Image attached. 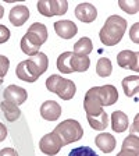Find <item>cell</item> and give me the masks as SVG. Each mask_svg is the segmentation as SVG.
<instances>
[{
    "mask_svg": "<svg viewBox=\"0 0 139 156\" xmlns=\"http://www.w3.org/2000/svg\"><path fill=\"white\" fill-rule=\"evenodd\" d=\"M113 71V66H111L110 58L107 57H100L97 60V64H96V74L102 78H106L111 74Z\"/></svg>",
    "mask_w": 139,
    "mask_h": 156,
    "instance_id": "cell-23",
    "label": "cell"
},
{
    "mask_svg": "<svg viewBox=\"0 0 139 156\" xmlns=\"http://www.w3.org/2000/svg\"><path fill=\"white\" fill-rule=\"evenodd\" d=\"M86 117H88V123L93 130L103 131L109 126V116H107V113L104 110L99 116H86Z\"/></svg>",
    "mask_w": 139,
    "mask_h": 156,
    "instance_id": "cell-20",
    "label": "cell"
},
{
    "mask_svg": "<svg viewBox=\"0 0 139 156\" xmlns=\"http://www.w3.org/2000/svg\"><path fill=\"white\" fill-rule=\"evenodd\" d=\"M3 81H4V80H3V78H0V85H2V84H3Z\"/></svg>",
    "mask_w": 139,
    "mask_h": 156,
    "instance_id": "cell-37",
    "label": "cell"
},
{
    "mask_svg": "<svg viewBox=\"0 0 139 156\" xmlns=\"http://www.w3.org/2000/svg\"><path fill=\"white\" fill-rule=\"evenodd\" d=\"M95 144H96V146L103 153H110V152H113L114 148H116L117 141H116V138H114V135H111V134L102 133V134H99V135H96Z\"/></svg>",
    "mask_w": 139,
    "mask_h": 156,
    "instance_id": "cell-16",
    "label": "cell"
},
{
    "mask_svg": "<svg viewBox=\"0 0 139 156\" xmlns=\"http://www.w3.org/2000/svg\"><path fill=\"white\" fill-rule=\"evenodd\" d=\"M68 156H99L91 146H78V148H74L71 152L68 153Z\"/></svg>",
    "mask_w": 139,
    "mask_h": 156,
    "instance_id": "cell-27",
    "label": "cell"
},
{
    "mask_svg": "<svg viewBox=\"0 0 139 156\" xmlns=\"http://www.w3.org/2000/svg\"><path fill=\"white\" fill-rule=\"evenodd\" d=\"M84 109H85V112H86V116H99V114L103 112V106H102L99 99H97L93 88H91V89L86 92V95H85Z\"/></svg>",
    "mask_w": 139,
    "mask_h": 156,
    "instance_id": "cell-11",
    "label": "cell"
},
{
    "mask_svg": "<svg viewBox=\"0 0 139 156\" xmlns=\"http://www.w3.org/2000/svg\"><path fill=\"white\" fill-rule=\"evenodd\" d=\"M111 128L116 133H124L128 128V117L124 112L116 110L111 113Z\"/></svg>",
    "mask_w": 139,
    "mask_h": 156,
    "instance_id": "cell-18",
    "label": "cell"
},
{
    "mask_svg": "<svg viewBox=\"0 0 139 156\" xmlns=\"http://www.w3.org/2000/svg\"><path fill=\"white\" fill-rule=\"evenodd\" d=\"M54 31L60 38L63 39H71L77 35L78 27L70 20H60L54 23Z\"/></svg>",
    "mask_w": 139,
    "mask_h": 156,
    "instance_id": "cell-13",
    "label": "cell"
},
{
    "mask_svg": "<svg viewBox=\"0 0 139 156\" xmlns=\"http://www.w3.org/2000/svg\"><path fill=\"white\" fill-rule=\"evenodd\" d=\"M3 16H4V9H3V6L0 4V18H3Z\"/></svg>",
    "mask_w": 139,
    "mask_h": 156,
    "instance_id": "cell-36",
    "label": "cell"
},
{
    "mask_svg": "<svg viewBox=\"0 0 139 156\" xmlns=\"http://www.w3.org/2000/svg\"><path fill=\"white\" fill-rule=\"evenodd\" d=\"M38 11L45 17L53 16H63L68 10V2L63 0H45V2H38Z\"/></svg>",
    "mask_w": 139,
    "mask_h": 156,
    "instance_id": "cell-5",
    "label": "cell"
},
{
    "mask_svg": "<svg viewBox=\"0 0 139 156\" xmlns=\"http://www.w3.org/2000/svg\"><path fill=\"white\" fill-rule=\"evenodd\" d=\"M40 116L47 121H56L61 116V106L54 101H46L40 106Z\"/></svg>",
    "mask_w": 139,
    "mask_h": 156,
    "instance_id": "cell-14",
    "label": "cell"
},
{
    "mask_svg": "<svg viewBox=\"0 0 139 156\" xmlns=\"http://www.w3.org/2000/svg\"><path fill=\"white\" fill-rule=\"evenodd\" d=\"M136 130H138V116L135 117V121H134V133L136 135Z\"/></svg>",
    "mask_w": 139,
    "mask_h": 156,
    "instance_id": "cell-35",
    "label": "cell"
},
{
    "mask_svg": "<svg viewBox=\"0 0 139 156\" xmlns=\"http://www.w3.org/2000/svg\"><path fill=\"white\" fill-rule=\"evenodd\" d=\"M46 88H47L49 92H53L56 94L60 99L63 101H70L72 99L77 92V87H75V82L71 80H65V78L60 77V75H50V77L46 80Z\"/></svg>",
    "mask_w": 139,
    "mask_h": 156,
    "instance_id": "cell-4",
    "label": "cell"
},
{
    "mask_svg": "<svg viewBox=\"0 0 139 156\" xmlns=\"http://www.w3.org/2000/svg\"><path fill=\"white\" fill-rule=\"evenodd\" d=\"M47 41V28L42 23H35L28 28L26 34L21 39V50L29 57L38 55L39 48Z\"/></svg>",
    "mask_w": 139,
    "mask_h": 156,
    "instance_id": "cell-1",
    "label": "cell"
},
{
    "mask_svg": "<svg viewBox=\"0 0 139 156\" xmlns=\"http://www.w3.org/2000/svg\"><path fill=\"white\" fill-rule=\"evenodd\" d=\"M29 60H32L33 63H35L36 66H38V68L40 70V73H45L46 70H47V66H49V58H47V56L45 55V53H42V52H39L38 55H35V56H32V57H29Z\"/></svg>",
    "mask_w": 139,
    "mask_h": 156,
    "instance_id": "cell-25",
    "label": "cell"
},
{
    "mask_svg": "<svg viewBox=\"0 0 139 156\" xmlns=\"http://www.w3.org/2000/svg\"><path fill=\"white\" fill-rule=\"evenodd\" d=\"M16 74L19 80H23L25 82H35L40 75V70L38 68V66L32 62V60H24V62L18 63L16 68Z\"/></svg>",
    "mask_w": 139,
    "mask_h": 156,
    "instance_id": "cell-6",
    "label": "cell"
},
{
    "mask_svg": "<svg viewBox=\"0 0 139 156\" xmlns=\"http://www.w3.org/2000/svg\"><path fill=\"white\" fill-rule=\"evenodd\" d=\"M138 23H135L132 25V28H131V31H130V38H131V41L132 42H135V43H138L139 42V38H138Z\"/></svg>",
    "mask_w": 139,
    "mask_h": 156,
    "instance_id": "cell-31",
    "label": "cell"
},
{
    "mask_svg": "<svg viewBox=\"0 0 139 156\" xmlns=\"http://www.w3.org/2000/svg\"><path fill=\"white\" fill-rule=\"evenodd\" d=\"M3 96H4V101L11 102V103L18 106V105H23L26 101L28 94H26V91L24 88L18 87V85H9L3 91Z\"/></svg>",
    "mask_w": 139,
    "mask_h": 156,
    "instance_id": "cell-10",
    "label": "cell"
},
{
    "mask_svg": "<svg viewBox=\"0 0 139 156\" xmlns=\"http://www.w3.org/2000/svg\"><path fill=\"white\" fill-rule=\"evenodd\" d=\"M6 138H7V128L4 124L0 123V142H3Z\"/></svg>",
    "mask_w": 139,
    "mask_h": 156,
    "instance_id": "cell-34",
    "label": "cell"
},
{
    "mask_svg": "<svg viewBox=\"0 0 139 156\" xmlns=\"http://www.w3.org/2000/svg\"><path fill=\"white\" fill-rule=\"evenodd\" d=\"M0 109H2L4 117H6V120L9 121V123L17 121L19 119V116H21V112H19L18 106L11 103V102H7V101L2 102V103H0Z\"/></svg>",
    "mask_w": 139,
    "mask_h": 156,
    "instance_id": "cell-19",
    "label": "cell"
},
{
    "mask_svg": "<svg viewBox=\"0 0 139 156\" xmlns=\"http://www.w3.org/2000/svg\"><path fill=\"white\" fill-rule=\"evenodd\" d=\"M0 156H18V153L14 148H3L0 151Z\"/></svg>",
    "mask_w": 139,
    "mask_h": 156,
    "instance_id": "cell-32",
    "label": "cell"
},
{
    "mask_svg": "<svg viewBox=\"0 0 139 156\" xmlns=\"http://www.w3.org/2000/svg\"><path fill=\"white\" fill-rule=\"evenodd\" d=\"M117 156H138V152L131 149H121L120 153H117Z\"/></svg>",
    "mask_w": 139,
    "mask_h": 156,
    "instance_id": "cell-33",
    "label": "cell"
},
{
    "mask_svg": "<svg viewBox=\"0 0 139 156\" xmlns=\"http://www.w3.org/2000/svg\"><path fill=\"white\" fill-rule=\"evenodd\" d=\"M53 133L58 136V140L61 141L63 146H65L81 140L82 135H84V128L77 120L68 119V120H64L60 124H57L56 128L53 130Z\"/></svg>",
    "mask_w": 139,
    "mask_h": 156,
    "instance_id": "cell-3",
    "label": "cell"
},
{
    "mask_svg": "<svg viewBox=\"0 0 139 156\" xmlns=\"http://www.w3.org/2000/svg\"><path fill=\"white\" fill-rule=\"evenodd\" d=\"M61 148H63L61 141L58 140V136L56 135L54 133H49V134H46V135H43L40 142H39V149H40V152L47 156L57 155Z\"/></svg>",
    "mask_w": 139,
    "mask_h": 156,
    "instance_id": "cell-7",
    "label": "cell"
},
{
    "mask_svg": "<svg viewBox=\"0 0 139 156\" xmlns=\"http://www.w3.org/2000/svg\"><path fill=\"white\" fill-rule=\"evenodd\" d=\"M10 23L13 24L14 27H21L26 23V20L29 18V9L26 6H23V4H18V6L13 7L10 10L9 14Z\"/></svg>",
    "mask_w": 139,
    "mask_h": 156,
    "instance_id": "cell-15",
    "label": "cell"
},
{
    "mask_svg": "<svg viewBox=\"0 0 139 156\" xmlns=\"http://www.w3.org/2000/svg\"><path fill=\"white\" fill-rule=\"evenodd\" d=\"M9 67H10V60L9 57L0 55V78H4L9 73Z\"/></svg>",
    "mask_w": 139,
    "mask_h": 156,
    "instance_id": "cell-29",
    "label": "cell"
},
{
    "mask_svg": "<svg viewBox=\"0 0 139 156\" xmlns=\"http://www.w3.org/2000/svg\"><path fill=\"white\" fill-rule=\"evenodd\" d=\"M118 6H120V9H123L125 13L128 14H136L138 13V6L139 3L138 2H127V0H121V2H118Z\"/></svg>",
    "mask_w": 139,
    "mask_h": 156,
    "instance_id": "cell-28",
    "label": "cell"
},
{
    "mask_svg": "<svg viewBox=\"0 0 139 156\" xmlns=\"http://www.w3.org/2000/svg\"><path fill=\"white\" fill-rule=\"evenodd\" d=\"M72 52H64L58 56L57 58V68L64 74H71L72 70L70 68V57H71Z\"/></svg>",
    "mask_w": 139,
    "mask_h": 156,
    "instance_id": "cell-24",
    "label": "cell"
},
{
    "mask_svg": "<svg viewBox=\"0 0 139 156\" xmlns=\"http://www.w3.org/2000/svg\"><path fill=\"white\" fill-rule=\"evenodd\" d=\"M74 14L79 21L85 24H91L97 18V10L91 3H79L75 7Z\"/></svg>",
    "mask_w": 139,
    "mask_h": 156,
    "instance_id": "cell-9",
    "label": "cell"
},
{
    "mask_svg": "<svg viewBox=\"0 0 139 156\" xmlns=\"http://www.w3.org/2000/svg\"><path fill=\"white\" fill-rule=\"evenodd\" d=\"M92 50H93V43H92L91 38H88V36L81 38L74 45V53L78 56H88Z\"/></svg>",
    "mask_w": 139,
    "mask_h": 156,
    "instance_id": "cell-22",
    "label": "cell"
},
{
    "mask_svg": "<svg viewBox=\"0 0 139 156\" xmlns=\"http://www.w3.org/2000/svg\"><path fill=\"white\" fill-rule=\"evenodd\" d=\"M10 36H11L10 29L7 28L6 25H0V45H2V43H6L10 39Z\"/></svg>",
    "mask_w": 139,
    "mask_h": 156,
    "instance_id": "cell-30",
    "label": "cell"
},
{
    "mask_svg": "<svg viewBox=\"0 0 139 156\" xmlns=\"http://www.w3.org/2000/svg\"><path fill=\"white\" fill-rule=\"evenodd\" d=\"M123 88L124 92L128 98H132L136 95L139 88V77L138 75H131V77H125L123 80Z\"/></svg>",
    "mask_w": 139,
    "mask_h": 156,
    "instance_id": "cell-21",
    "label": "cell"
},
{
    "mask_svg": "<svg viewBox=\"0 0 139 156\" xmlns=\"http://www.w3.org/2000/svg\"><path fill=\"white\" fill-rule=\"evenodd\" d=\"M127 29V21L120 16H110L102 27L99 38L106 46H116L123 39Z\"/></svg>",
    "mask_w": 139,
    "mask_h": 156,
    "instance_id": "cell-2",
    "label": "cell"
},
{
    "mask_svg": "<svg viewBox=\"0 0 139 156\" xmlns=\"http://www.w3.org/2000/svg\"><path fill=\"white\" fill-rule=\"evenodd\" d=\"M89 66H91V58L88 56H78L72 52L70 57V68L72 70V73H85L88 71Z\"/></svg>",
    "mask_w": 139,
    "mask_h": 156,
    "instance_id": "cell-17",
    "label": "cell"
},
{
    "mask_svg": "<svg viewBox=\"0 0 139 156\" xmlns=\"http://www.w3.org/2000/svg\"><path fill=\"white\" fill-rule=\"evenodd\" d=\"M121 149H131V151H139V138L135 134H131L124 140L123 142V148Z\"/></svg>",
    "mask_w": 139,
    "mask_h": 156,
    "instance_id": "cell-26",
    "label": "cell"
},
{
    "mask_svg": "<svg viewBox=\"0 0 139 156\" xmlns=\"http://www.w3.org/2000/svg\"><path fill=\"white\" fill-rule=\"evenodd\" d=\"M117 63L121 68L125 70H134L138 71L139 66H138V53L131 52V50H121L117 55Z\"/></svg>",
    "mask_w": 139,
    "mask_h": 156,
    "instance_id": "cell-12",
    "label": "cell"
},
{
    "mask_svg": "<svg viewBox=\"0 0 139 156\" xmlns=\"http://www.w3.org/2000/svg\"><path fill=\"white\" fill-rule=\"evenodd\" d=\"M97 99L102 106H111L118 101V92L113 85H103V87H93Z\"/></svg>",
    "mask_w": 139,
    "mask_h": 156,
    "instance_id": "cell-8",
    "label": "cell"
}]
</instances>
